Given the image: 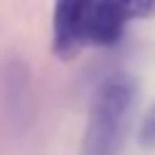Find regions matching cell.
Returning <instances> with one entry per match:
<instances>
[{"label": "cell", "mask_w": 155, "mask_h": 155, "mask_svg": "<svg viewBox=\"0 0 155 155\" xmlns=\"http://www.w3.org/2000/svg\"><path fill=\"white\" fill-rule=\"evenodd\" d=\"M139 96L137 80L116 71L96 87L78 155H121Z\"/></svg>", "instance_id": "obj_1"}, {"label": "cell", "mask_w": 155, "mask_h": 155, "mask_svg": "<svg viewBox=\"0 0 155 155\" xmlns=\"http://www.w3.org/2000/svg\"><path fill=\"white\" fill-rule=\"evenodd\" d=\"M91 0H55L53 9V53L59 59L78 57L87 48V21Z\"/></svg>", "instance_id": "obj_2"}, {"label": "cell", "mask_w": 155, "mask_h": 155, "mask_svg": "<svg viewBox=\"0 0 155 155\" xmlns=\"http://www.w3.org/2000/svg\"><path fill=\"white\" fill-rule=\"evenodd\" d=\"M128 21H141L155 16V0H116Z\"/></svg>", "instance_id": "obj_3"}, {"label": "cell", "mask_w": 155, "mask_h": 155, "mask_svg": "<svg viewBox=\"0 0 155 155\" xmlns=\"http://www.w3.org/2000/svg\"><path fill=\"white\" fill-rule=\"evenodd\" d=\"M137 141L144 150H155V103L148 107L139 123V132H137Z\"/></svg>", "instance_id": "obj_4"}]
</instances>
